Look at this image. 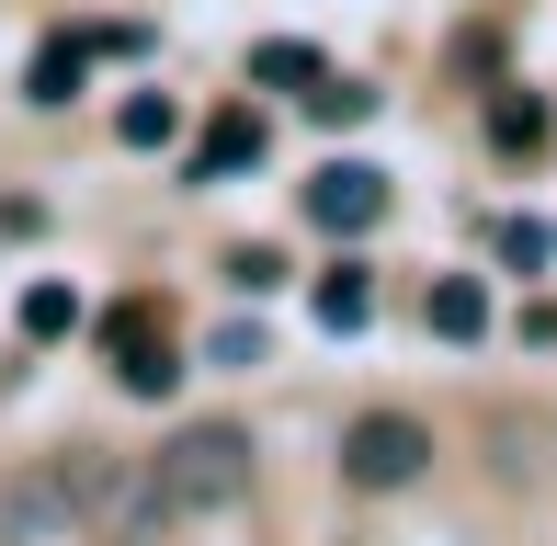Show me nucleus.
<instances>
[{
  "label": "nucleus",
  "instance_id": "f257e3e1",
  "mask_svg": "<svg viewBox=\"0 0 557 546\" xmlns=\"http://www.w3.org/2000/svg\"><path fill=\"white\" fill-rule=\"evenodd\" d=\"M250 467H262V444H250L239 421H183V433L114 489L103 535H160V524H194V512H227L250 489Z\"/></svg>",
  "mask_w": 557,
  "mask_h": 546
},
{
  "label": "nucleus",
  "instance_id": "f03ea898",
  "mask_svg": "<svg viewBox=\"0 0 557 546\" xmlns=\"http://www.w3.org/2000/svg\"><path fill=\"white\" fill-rule=\"evenodd\" d=\"M114 479L103 467H35V479L0 489V546H69V535H103Z\"/></svg>",
  "mask_w": 557,
  "mask_h": 546
},
{
  "label": "nucleus",
  "instance_id": "7ed1b4c3",
  "mask_svg": "<svg viewBox=\"0 0 557 546\" xmlns=\"http://www.w3.org/2000/svg\"><path fill=\"white\" fill-rule=\"evenodd\" d=\"M421 467H433V433H421L410 410H364V421H342V479H352V489H410Z\"/></svg>",
  "mask_w": 557,
  "mask_h": 546
},
{
  "label": "nucleus",
  "instance_id": "20e7f679",
  "mask_svg": "<svg viewBox=\"0 0 557 546\" xmlns=\"http://www.w3.org/2000/svg\"><path fill=\"white\" fill-rule=\"evenodd\" d=\"M308 216H319L331 239H364L375 216H387V171H364V160H331V171L308 183Z\"/></svg>",
  "mask_w": 557,
  "mask_h": 546
},
{
  "label": "nucleus",
  "instance_id": "39448f33",
  "mask_svg": "<svg viewBox=\"0 0 557 546\" xmlns=\"http://www.w3.org/2000/svg\"><path fill=\"white\" fill-rule=\"evenodd\" d=\"M114 376H125V399H160V387L183 376V364H171V331H160L148 308H125V319H114Z\"/></svg>",
  "mask_w": 557,
  "mask_h": 546
},
{
  "label": "nucleus",
  "instance_id": "423d86ee",
  "mask_svg": "<svg viewBox=\"0 0 557 546\" xmlns=\"http://www.w3.org/2000/svg\"><path fill=\"white\" fill-rule=\"evenodd\" d=\"M421 319H433L444 342H478V331H490V285H478V273H444V285L421 296Z\"/></svg>",
  "mask_w": 557,
  "mask_h": 546
},
{
  "label": "nucleus",
  "instance_id": "0eeeda50",
  "mask_svg": "<svg viewBox=\"0 0 557 546\" xmlns=\"http://www.w3.org/2000/svg\"><path fill=\"white\" fill-rule=\"evenodd\" d=\"M319 319H331V331H364V319H375V273L331 262V273H319Z\"/></svg>",
  "mask_w": 557,
  "mask_h": 546
},
{
  "label": "nucleus",
  "instance_id": "6e6552de",
  "mask_svg": "<svg viewBox=\"0 0 557 546\" xmlns=\"http://www.w3.org/2000/svg\"><path fill=\"white\" fill-rule=\"evenodd\" d=\"M250 80H273V91H319V80H331V69H319V46L273 35V46H250Z\"/></svg>",
  "mask_w": 557,
  "mask_h": 546
},
{
  "label": "nucleus",
  "instance_id": "1a4fd4ad",
  "mask_svg": "<svg viewBox=\"0 0 557 546\" xmlns=\"http://www.w3.org/2000/svg\"><path fill=\"white\" fill-rule=\"evenodd\" d=\"M250 160H262V114H227V126L194 148V171H206V183H227V171H250Z\"/></svg>",
  "mask_w": 557,
  "mask_h": 546
},
{
  "label": "nucleus",
  "instance_id": "9d476101",
  "mask_svg": "<svg viewBox=\"0 0 557 546\" xmlns=\"http://www.w3.org/2000/svg\"><path fill=\"white\" fill-rule=\"evenodd\" d=\"M171 126H183V114H171V91H137V103L114 114V137H125V148H171Z\"/></svg>",
  "mask_w": 557,
  "mask_h": 546
},
{
  "label": "nucleus",
  "instance_id": "9b49d317",
  "mask_svg": "<svg viewBox=\"0 0 557 546\" xmlns=\"http://www.w3.org/2000/svg\"><path fill=\"white\" fill-rule=\"evenodd\" d=\"M490 137L500 148H546V103H535V91H500V103H490Z\"/></svg>",
  "mask_w": 557,
  "mask_h": 546
},
{
  "label": "nucleus",
  "instance_id": "f8f14e48",
  "mask_svg": "<svg viewBox=\"0 0 557 546\" xmlns=\"http://www.w3.org/2000/svg\"><path fill=\"white\" fill-rule=\"evenodd\" d=\"M23 331H35V342L81 331V296H69V285H23Z\"/></svg>",
  "mask_w": 557,
  "mask_h": 546
},
{
  "label": "nucleus",
  "instance_id": "ddd939ff",
  "mask_svg": "<svg viewBox=\"0 0 557 546\" xmlns=\"http://www.w3.org/2000/svg\"><path fill=\"white\" fill-rule=\"evenodd\" d=\"M81 69H91V46H46L23 91H35V103H69V91H81Z\"/></svg>",
  "mask_w": 557,
  "mask_h": 546
},
{
  "label": "nucleus",
  "instance_id": "4468645a",
  "mask_svg": "<svg viewBox=\"0 0 557 546\" xmlns=\"http://www.w3.org/2000/svg\"><path fill=\"white\" fill-rule=\"evenodd\" d=\"M308 114H319V126H364V114H375V91H352V80H319V91H308Z\"/></svg>",
  "mask_w": 557,
  "mask_h": 546
},
{
  "label": "nucleus",
  "instance_id": "2eb2a0df",
  "mask_svg": "<svg viewBox=\"0 0 557 546\" xmlns=\"http://www.w3.org/2000/svg\"><path fill=\"white\" fill-rule=\"evenodd\" d=\"M546 251H557V239H546V228H535V216H512V228H500V262H512V273H535V262H546Z\"/></svg>",
  "mask_w": 557,
  "mask_h": 546
}]
</instances>
